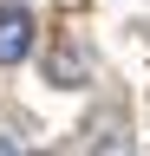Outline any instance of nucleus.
<instances>
[{"label": "nucleus", "mask_w": 150, "mask_h": 156, "mask_svg": "<svg viewBox=\"0 0 150 156\" xmlns=\"http://www.w3.org/2000/svg\"><path fill=\"white\" fill-rule=\"evenodd\" d=\"M0 156H26V150H20V143H13V136H7V130H0Z\"/></svg>", "instance_id": "nucleus-3"}, {"label": "nucleus", "mask_w": 150, "mask_h": 156, "mask_svg": "<svg viewBox=\"0 0 150 156\" xmlns=\"http://www.w3.org/2000/svg\"><path fill=\"white\" fill-rule=\"evenodd\" d=\"M26 52H33V13L20 0H0V72L20 65Z\"/></svg>", "instance_id": "nucleus-1"}, {"label": "nucleus", "mask_w": 150, "mask_h": 156, "mask_svg": "<svg viewBox=\"0 0 150 156\" xmlns=\"http://www.w3.org/2000/svg\"><path fill=\"white\" fill-rule=\"evenodd\" d=\"M91 156H137L124 117H98V124H91Z\"/></svg>", "instance_id": "nucleus-2"}]
</instances>
